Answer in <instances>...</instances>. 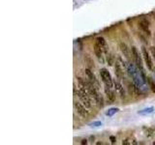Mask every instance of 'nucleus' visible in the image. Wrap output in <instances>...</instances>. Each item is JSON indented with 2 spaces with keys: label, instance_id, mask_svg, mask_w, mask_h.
Masks as SVG:
<instances>
[{
  "label": "nucleus",
  "instance_id": "nucleus-1",
  "mask_svg": "<svg viewBox=\"0 0 155 145\" xmlns=\"http://www.w3.org/2000/svg\"><path fill=\"white\" fill-rule=\"evenodd\" d=\"M74 93L77 94V96L79 97L80 99V102L83 103V105L84 106H86L87 109H91L92 107V99L91 97L89 96V94L86 92V91H84V90H81L79 88V90H78V92H77V89H76V86H75V88H74Z\"/></svg>",
  "mask_w": 155,
  "mask_h": 145
},
{
  "label": "nucleus",
  "instance_id": "nucleus-2",
  "mask_svg": "<svg viewBox=\"0 0 155 145\" xmlns=\"http://www.w3.org/2000/svg\"><path fill=\"white\" fill-rule=\"evenodd\" d=\"M127 67L128 64L124 61V59L122 57H117L116 62V77L119 78H122L125 73H127Z\"/></svg>",
  "mask_w": 155,
  "mask_h": 145
},
{
  "label": "nucleus",
  "instance_id": "nucleus-3",
  "mask_svg": "<svg viewBox=\"0 0 155 145\" xmlns=\"http://www.w3.org/2000/svg\"><path fill=\"white\" fill-rule=\"evenodd\" d=\"M100 76H101V78H102V81L104 82L105 86H108L110 88H113V78H112V76L110 72L108 71L107 69H101L100 70Z\"/></svg>",
  "mask_w": 155,
  "mask_h": 145
},
{
  "label": "nucleus",
  "instance_id": "nucleus-4",
  "mask_svg": "<svg viewBox=\"0 0 155 145\" xmlns=\"http://www.w3.org/2000/svg\"><path fill=\"white\" fill-rule=\"evenodd\" d=\"M150 54H151V53H149V51H148V48L145 47L142 48V58H144V61L145 62V65H146V67H148V69L150 72H152L154 70V64L152 62Z\"/></svg>",
  "mask_w": 155,
  "mask_h": 145
},
{
  "label": "nucleus",
  "instance_id": "nucleus-5",
  "mask_svg": "<svg viewBox=\"0 0 155 145\" xmlns=\"http://www.w3.org/2000/svg\"><path fill=\"white\" fill-rule=\"evenodd\" d=\"M74 109L76 112L83 118H87L89 116V111L87 110L88 109L86 106H84L80 102H74Z\"/></svg>",
  "mask_w": 155,
  "mask_h": 145
},
{
  "label": "nucleus",
  "instance_id": "nucleus-6",
  "mask_svg": "<svg viewBox=\"0 0 155 145\" xmlns=\"http://www.w3.org/2000/svg\"><path fill=\"white\" fill-rule=\"evenodd\" d=\"M132 57L134 59V63L138 67V69L140 70V71H144V65H142V60L141 58V55H140V52H139L138 48L136 47H132Z\"/></svg>",
  "mask_w": 155,
  "mask_h": 145
},
{
  "label": "nucleus",
  "instance_id": "nucleus-7",
  "mask_svg": "<svg viewBox=\"0 0 155 145\" xmlns=\"http://www.w3.org/2000/svg\"><path fill=\"white\" fill-rule=\"evenodd\" d=\"M139 28L141 29L145 36L150 37V35H151V31H150V27H149V22L146 19H142L139 22Z\"/></svg>",
  "mask_w": 155,
  "mask_h": 145
},
{
  "label": "nucleus",
  "instance_id": "nucleus-8",
  "mask_svg": "<svg viewBox=\"0 0 155 145\" xmlns=\"http://www.w3.org/2000/svg\"><path fill=\"white\" fill-rule=\"evenodd\" d=\"M85 76H86V77H87V80L91 82V83L94 85L96 88L99 90V88H100V84H99V81H98V80L96 78V77H95V74H93V72L91 71L90 69L89 68H87V69H85Z\"/></svg>",
  "mask_w": 155,
  "mask_h": 145
},
{
  "label": "nucleus",
  "instance_id": "nucleus-9",
  "mask_svg": "<svg viewBox=\"0 0 155 145\" xmlns=\"http://www.w3.org/2000/svg\"><path fill=\"white\" fill-rule=\"evenodd\" d=\"M119 48H120V51L122 54L124 55V57L126 58L127 60H130V58H131V49L129 48V47L127 45V44L124 43V42H120L119 43Z\"/></svg>",
  "mask_w": 155,
  "mask_h": 145
},
{
  "label": "nucleus",
  "instance_id": "nucleus-10",
  "mask_svg": "<svg viewBox=\"0 0 155 145\" xmlns=\"http://www.w3.org/2000/svg\"><path fill=\"white\" fill-rule=\"evenodd\" d=\"M105 94L106 97H107V100L109 102V103H113L116 101V95L115 92L112 90V88H110L108 86H105Z\"/></svg>",
  "mask_w": 155,
  "mask_h": 145
},
{
  "label": "nucleus",
  "instance_id": "nucleus-11",
  "mask_svg": "<svg viewBox=\"0 0 155 145\" xmlns=\"http://www.w3.org/2000/svg\"><path fill=\"white\" fill-rule=\"evenodd\" d=\"M94 53H95V55L96 57L98 58V60H99V62H101L102 64L105 62V59H104V54H105V52L103 51V49H102L99 45H94Z\"/></svg>",
  "mask_w": 155,
  "mask_h": 145
},
{
  "label": "nucleus",
  "instance_id": "nucleus-12",
  "mask_svg": "<svg viewBox=\"0 0 155 145\" xmlns=\"http://www.w3.org/2000/svg\"><path fill=\"white\" fill-rule=\"evenodd\" d=\"M95 44L98 45L102 49H103L105 54H107L108 53V45H107V42H106V40L103 38V37H97L96 40H95Z\"/></svg>",
  "mask_w": 155,
  "mask_h": 145
},
{
  "label": "nucleus",
  "instance_id": "nucleus-13",
  "mask_svg": "<svg viewBox=\"0 0 155 145\" xmlns=\"http://www.w3.org/2000/svg\"><path fill=\"white\" fill-rule=\"evenodd\" d=\"M113 84H115V88L116 90V92L119 94L122 98H124L125 97V90H124L123 85H122L118 80H116L115 82H113Z\"/></svg>",
  "mask_w": 155,
  "mask_h": 145
},
{
  "label": "nucleus",
  "instance_id": "nucleus-14",
  "mask_svg": "<svg viewBox=\"0 0 155 145\" xmlns=\"http://www.w3.org/2000/svg\"><path fill=\"white\" fill-rule=\"evenodd\" d=\"M115 60H116V57L113 53H107V62H108V65L109 66H113L115 64Z\"/></svg>",
  "mask_w": 155,
  "mask_h": 145
},
{
  "label": "nucleus",
  "instance_id": "nucleus-15",
  "mask_svg": "<svg viewBox=\"0 0 155 145\" xmlns=\"http://www.w3.org/2000/svg\"><path fill=\"white\" fill-rule=\"evenodd\" d=\"M122 144H125V145H131V144H138L137 140L134 139L132 138H124L123 140H122Z\"/></svg>",
  "mask_w": 155,
  "mask_h": 145
},
{
  "label": "nucleus",
  "instance_id": "nucleus-16",
  "mask_svg": "<svg viewBox=\"0 0 155 145\" xmlns=\"http://www.w3.org/2000/svg\"><path fill=\"white\" fill-rule=\"evenodd\" d=\"M145 135L148 138H152L153 135H155V129H153V128H146V129H145Z\"/></svg>",
  "mask_w": 155,
  "mask_h": 145
},
{
  "label": "nucleus",
  "instance_id": "nucleus-17",
  "mask_svg": "<svg viewBox=\"0 0 155 145\" xmlns=\"http://www.w3.org/2000/svg\"><path fill=\"white\" fill-rule=\"evenodd\" d=\"M154 111V107H148V109H142V110H140L139 111V114H141V115H148V114H150V113H152Z\"/></svg>",
  "mask_w": 155,
  "mask_h": 145
},
{
  "label": "nucleus",
  "instance_id": "nucleus-18",
  "mask_svg": "<svg viewBox=\"0 0 155 145\" xmlns=\"http://www.w3.org/2000/svg\"><path fill=\"white\" fill-rule=\"evenodd\" d=\"M118 109H116V107H112V109H110L107 112H106V115L107 116H110V117H111V116H113V115H115L116 112H118Z\"/></svg>",
  "mask_w": 155,
  "mask_h": 145
},
{
  "label": "nucleus",
  "instance_id": "nucleus-19",
  "mask_svg": "<svg viewBox=\"0 0 155 145\" xmlns=\"http://www.w3.org/2000/svg\"><path fill=\"white\" fill-rule=\"evenodd\" d=\"M148 85H149L150 88L152 89L153 92H155V82H154V80H152L151 78L148 77Z\"/></svg>",
  "mask_w": 155,
  "mask_h": 145
},
{
  "label": "nucleus",
  "instance_id": "nucleus-20",
  "mask_svg": "<svg viewBox=\"0 0 155 145\" xmlns=\"http://www.w3.org/2000/svg\"><path fill=\"white\" fill-rule=\"evenodd\" d=\"M85 61L87 62V65H88V68L89 69H90L91 67H94V63H93V61L91 60L90 57H88V56L85 57Z\"/></svg>",
  "mask_w": 155,
  "mask_h": 145
},
{
  "label": "nucleus",
  "instance_id": "nucleus-21",
  "mask_svg": "<svg viewBox=\"0 0 155 145\" xmlns=\"http://www.w3.org/2000/svg\"><path fill=\"white\" fill-rule=\"evenodd\" d=\"M90 126H91V127H94V128H98V127L102 126V122H100V121H95V122L91 123Z\"/></svg>",
  "mask_w": 155,
  "mask_h": 145
},
{
  "label": "nucleus",
  "instance_id": "nucleus-22",
  "mask_svg": "<svg viewBox=\"0 0 155 145\" xmlns=\"http://www.w3.org/2000/svg\"><path fill=\"white\" fill-rule=\"evenodd\" d=\"M150 53H151L153 59L155 60V47H151V48H150Z\"/></svg>",
  "mask_w": 155,
  "mask_h": 145
},
{
  "label": "nucleus",
  "instance_id": "nucleus-23",
  "mask_svg": "<svg viewBox=\"0 0 155 145\" xmlns=\"http://www.w3.org/2000/svg\"><path fill=\"white\" fill-rule=\"evenodd\" d=\"M111 140H112V142H115V138H113V136H111Z\"/></svg>",
  "mask_w": 155,
  "mask_h": 145
},
{
  "label": "nucleus",
  "instance_id": "nucleus-24",
  "mask_svg": "<svg viewBox=\"0 0 155 145\" xmlns=\"http://www.w3.org/2000/svg\"><path fill=\"white\" fill-rule=\"evenodd\" d=\"M86 141H87V140H83V142H81V143H83V144H84V143L86 144V143H87Z\"/></svg>",
  "mask_w": 155,
  "mask_h": 145
}]
</instances>
